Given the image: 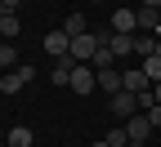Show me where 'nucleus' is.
I'll list each match as a JSON object with an SVG mask.
<instances>
[{
    "label": "nucleus",
    "mask_w": 161,
    "mask_h": 147,
    "mask_svg": "<svg viewBox=\"0 0 161 147\" xmlns=\"http://www.w3.org/2000/svg\"><path fill=\"white\" fill-rule=\"evenodd\" d=\"M67 89H72V94H80V98L94 94V89H98V71L90 67V62H76V71H72V80H67Z\"/></svg>",
    "instance_id": "obj_1"
},
{
    "label": "nucleus",
    "mask_w": 161,
    "mask_h": 147,
    "mask_svg": "<svg viewBox=\"0 0 161 147\" xmlns=\"http://www.w3.org/2000/svg\"><path fill=\"white\" fill-rule=\"evenodd\" d=\"M98 45H103V36H94V31H85V36H76V40H72V49H67V54H72L76 62H94Z\"/></svg>",
    "instance_id": "obj_2"
},
{
    "label": "nucleus",
    "mask_w": 161,
    "mask_h": 147,
    "mask_svg": "<svg viewBox=\"0 0 161 147\" xmlns=\"http://www.w3.org/2000/svg\"><path fill=\"white\" fill-rule=\"evenodd\" d=\"M112 31H116V36H134V31H139V9H130V5L112 9Z\"/></svg>",
    "instance_id": "obj_3"
},
{
    "label": "nucleus",
    "mask_w": 161,
    "mask_h": 147,
    "mask_svg": "<svg viewBox=\"0 0 161 147\" xmlns=\"http://www.w3.org/2000/svg\"><path fill=\"white\" fill-rule=\"evenodd\" d=\"M40 45H45V54H49V58H67V49H72V36L58 27V31H49L45 40H40Z\"/></svg>",
    "instance_id": "obj_4"
},
{
    "label": "nucleus",
    "mask_w": 161,
    "mask_h": 147,
    "mask_svg": "<svg viewBox=\"0 0 161 147\" xmlns=\"http://www.w3.org/2000/svg\"><path fill=\"white\" fill-rule=\"evenodd\" d=\"M31 76H36L31 67H14V71H5V76H0V94H18Z\"/></svg>",
    "instance_id": "obj_5"
},
{
    "label": "nucleus",
    "mask_w": 161,
    "mask_h": 147,
    "mask_svg": "<svg viewBox=\"0 0 161 147\" xmlns=\"http://www.w3.org/2000/svg\"><path fill=\"white\" fill-rule=\"evenodd\" d=\"M108 107H112L116 116H125V120H130V116H139V98H134L130 89H121V94H112V98H108Z\"/></svg>",
    "instance_id": "obj_6"
},
{
    "label": "nucleus",
    "mask_w": 161,
    "mask_h": 147,
    "mask_svg": "<svg viewBox=\"0 0 161 147\" xmlns=\"http://www.w3.org/2000/svg\"><path fill=\"white\" fill-rule=\"evenodd\" d=\"M125 134H130V143H148V138H152V120H148L143 112L130 116V120H125Z\"/></svg>",
    "instance_id": "obj_7"
},
{
    "label": "nucleus",
    "mask_w": 161,
    "mask_h": 147,
    "mask_svg": "<svg viewBox=\"0 0 161 147\" xmlns=\"http://www.w3.org/2000/svg\"><path fill=\"white\" fill-rule=\"evenodd\" d=\"M121 85L130 94H143V89H152V80L143 76V67H130V71H121Z\"/></svg>",
    "instance_id": "obj_8"
},
{
    "label": "nucleus",
    "mask_w": 161,
    "mask_h": 147,
    "mask_svg": "<svg viewBox=\"0 0 161 147\" xmlns=\"http://www.w3.org/2000/svg\"><path fill=\"white\" fill-rule=\"evenodd\" d=\"M72 71H76V58H72V54H67V58H54V71H49V80H54L58 89H63L67 80H72Z\"/></svg>",
    "instance_id": "obj_9"
},
{
    "label": "nucleus",
    "mask_w": 161,
    "mask_h": 147,
    "mask_svg": "<svg viewBox=\"0 0 161 147\" xmlns=\"http://www.w3.org/2000/svg\"><path fill=\"white\" fill-rule=\"evenodd\" d=\"M63 31H67L72 40H76V36H85V31H90V18H85V13H80V9H72V13L63 18Z\"/></svg>",
    "instance_id": "obj_10"
},
{
    "label": "nucleus",
    "mask_w": 161,
    "mask_h": 147,
    "mask_svg": "<svg viewBox=\"0 0 161 147\" xmlns=\"http://www.w3.org/2000/svg\"><path fill=\"white\" fill-rule=\"evenodd\" d=\"M98 89H103L108 98L121 94V89H125V85H121V71H116V67H103V71H98Z\"/></svg>",
    "instance_id": "obj_11"
},
{
    "label": "nucleus",
    "mask_w": 161,
    "mask_h": 147,
    "mask_svg": "<svg viewBox=\"0 0 161 147\" xmlns=\"http://www.w3.org/2000/svg\"><path fill=\"white\" fill-rule=\"evenodd\" d=\"M36 134H31V125H14V129L5 134V147H31Z\"/></svg>",
    "instance_id": "obj_12"
},
{
    "label": "nucleus",
    "mask_w": 161,
    "mask_h": 147,
    "mask_svg": "<svg viewBox=\"0 0 161 147\" xmlns=\"http://www.w3.org/2000/svg\"><path fill=\"white\" fill-rule=\"evenodd\" d=\"M103 40L112 45V54H116V58H125V54H134V36H116V31H108Z\"/></svg>",
    "instance_id": "obj_13"
},
{
    "label": "nucleus",
    "mask_w": 161,
    "mask_h": 147,
    "mask_svg": "<svg viewBox=\"0 0 161 147\" xmlns=\"http://www.w3.org/2000/svg\"><path fill=\"white\" fill-rule=\"evenodd\" d=\"M14 67H18V49L9 40H0V71H14Z\"/></svg>",
    "instance_id": "obj_14"
},
{
    "label": "nucleus",
    "mask_w": 161,
    "mask_h": 147,
    "mask_svg": "<svg viewBox=\"0 0 161 147\" xmlns=\"http://www.w3.org/2000/svg\"><path fill=\"white\" fill-rule=\"evenodd\" d=\"M112 62H116V54H112V45L103 40V45H98V54H94V62H90V67H94V71H103V67H112Z\"/></svg>",
    "instance_id": "obj_15"
},
{
    "label": "nucleus",
    "mask_w": 161,
    "mask_h": 147,
    "mask_svg": "<svg viewBox=\"0 0 161 147\" xmlns=\"http://www.w3.org/2000/svg\"><path fill=\"white\" fill-rule=\"evenodd\" d=\"M157 23H161V9H143L139 5V31H157Z\"/></svg>",
    "instance_id": "obj_16"
},
{
    "label": "nucleus",
    "mask_w": 161,
    "mask_h": 147,
    "mask_svg": "<svg viewBox=\"0 0 161 147\" xmlns=\"http://www.w3.org/2000/svg\"><path fill=\"white\" fill-rule=\"evenodd\" d=\"M157 54V36H134V58H152Z\"/></svg>",
    "instance_id": "obj_17"
},
{
    "label": "nucleus",
    "mask_w": 161,
    "mask_h": 147,
    "mask_svg": "<svg viewBox=\"0 0 161 147\" xmlns=\"http://www.w3.org/2000/svg\"><path fill=\"white\" fill-rule=\"evenodd\" d=\"M139 67H143V76L152 80V85L161 80V58H157V54H152V58H139Z\"/></svg>",
    "instance_id": "obj_18"
},
{
    "label": "nucleus",
    "mask_w": 161,
    "mask_h": 147,
    "mask_svg": "<svg viewBox=\"0 0 161 147\" xmlns=\"http://www.w3.org/2000/svg\"><path fill=\"white\" fill-rule=\"evenodd\" d=\"M18 27H23V23H18V13H5V18H0V36H5V40H14Z\"/></svg>",
    "instance_id": "obj_19"
},
{
    "label": "nucleus",
    "mask_w": 161,
    "mask_h": 147,
    "mask_svg": "<svg viewBox=\"0 0 161 147\" xmlns=\"http://www.w3.org/2000/svg\"><path fill=\"white\" fill-rule=\"evenodd\" d=\"M103 138H108L112 147H130V134H125V125H112V129H108Z\"/></svg>",
    "instance_id": "obj_20"
},
{
    "label": "nucleus",
    "mask_w": 161,
    "mask_h": 147,
    "mask_svg": "<svg viewBox=\"0 0 161 147\" xmlns=\"http://www.w3.org/2000/svg\"><path fill=\"white\" fill-rule=\"evenodd\" d=\"M143 116L152 120V129H161V102H157V107H152V112H143Z\"/></svg>",
    "instance_id": "obj_21"
},
{
    "label": "nucleus",
    "mask_w": 161,
    "mask_h": 147,
    "mask_svg": "<svg viewBox=\"0 0 161 147\" xmlns=\"http://www.w3.org/2000/svg\"><path fill=\"white\" fill-rule=\"evenodd\" d=\"M18 5H23V0H5V9H9V13H18Z\"/></svg>",
    "instance_id": "obj_22"
},
{
    "label": "nucleus",
    "mask_w": 161,
    "mask_h": 147,
    "mask_svg": "<svg viewBox=\"0 0 161 147\" xmlns=\"http://www.w3.org/2000/svg\"><path fill=\"white\" fill-rule=\"evenodd\" d=\"M143 9H161V0H143Z\"/></svg>",
    "instance_id": "obj_23"
},
{
    "label": "nucleus",
    "mask_w": 161,
    "mask_h": 147,
    "mask_svg": "<svg viewBox=\"0 0 161 147\" xmlns=\"http://www.w3.org/2000/svg\"><path fill=\"white\" fill-rule=\"evenodd\" d=\"M90 147H112V143H108V138H98V143H90Z\"/></svg>",
    "instance_id": "obj_24"
},
{
    "label": "nucleus",
    "mask_w": 161,
    "mask_h": 147,
    "mask_svg": "<svg viewBox=\"0 0 161 147\" xmlns=\"http://www.w3.org/2000/svg\"><path fill=\"white\" fill-rule=\"evenodd\" d=\"M152 94H157V102H161V80H157V85H152Z\"/></svg>",
    "instance_id": "obj_25"
},
{
    "label": "nucleus",
    "mask_w": 161,
    "mask_h": 147,
    "mask_svg": "<svg viewBox=\"0 0 161 147\" xmlns=\"http://www.w3.org/2000/svg\"><path fill=\"white\" fill-rule=\"evenodd\" d=\"M5 13H9V9H5V0H0V18H5Z\"/></svg>",
    "instance_id": "obj_26"
},
{
    "label": "nucleus",
    "mask_w": 161,
    "mask_h": 147,
    "mask_svg": "<svg viewBox=\"0 0 161 147\" xmlns=\"http://www.w3.org/2000/svg\"><path fill=\"white\" fill-rule=\"evenodd\" d=\"M5 134H9V129H0V147H5Z\"/></svg>",
    "instance_id": "obj_27"
},
{
    "label": "nucleus",
    "mask_w": 161,
    "mask_h": 147,
    "mask_svg": "<svg viewBox=\"0 0 161 147\" xmlns=\"http://www.w3.org/2000/svg\"><path fill=\"white\" fill-rule=\"evenodd\" d=\"M130 147H148V143H130Z\"/></svg>",
    "instance_id": "obj_28"
},
{
    "label": "nucleus",
    "mask_w": 161,
    "mask_h": 147,
    "mask_svg": "<svg viewBox=\"0 0 161 147\" xmlns=\"http://www.w3.org/2000/svg\"><path fill=\"white\" fill-rule=\"evenodd\" d=\"M98 5H108V0H98Z\"/></svg>",
    "instance_id": "obj_29"
},
{
    "label": "nucleus",
    "mask_w": 161,
    "mask_h": 147,
    "mask_svg": "<svg viewBox=\"0 0 161 147\" xmlns=\"http://www.w3.org/2000/svg\"><path fill=\"white\" fill-rule=\"evenodd\" d=\"M0 40H5V36H0Z\"/></svg>",
    "instance_id": "obj_30"
}]
</instances>
